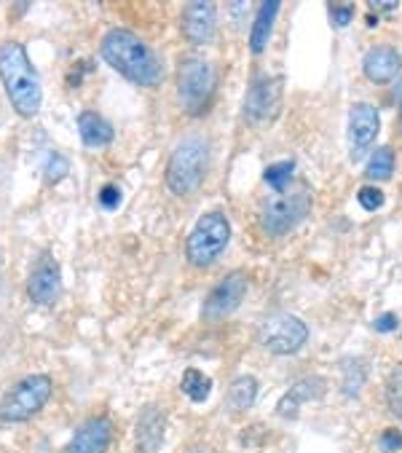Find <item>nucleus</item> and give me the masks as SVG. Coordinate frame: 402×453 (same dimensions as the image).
Masks as SVG:
<instances>
[{"instance_id": "nucleus-1", "label": "nucleus", "mask_w": 402, "mask_h": 453, "mask_svg": "<svg viewBox=\"0 0 402 453\" xmlns=\"http://www.w3.org/2000/svg\"><path fill=\"white\" fill-rule=\"evenodd\" d=\"M0 81L12 100V108L22 119H33L41 111L43 103V88L38 70L33 67L27 49L17 41H6L0 46Z\"/></svg>"}, {"instance_id": "nucleus-2", "label": "nucleus", "mask_w": 402, "mask_h": 453, "mask_svg": "<svg viewBox=\"0 0 402 453\" xmlns=\"http://www.w3.org/2000/svg\"><path fill=\"white\" fill-rule=\"evenodd\" d=\"M99 51H103V59L116 73H121L137 86H158L164 78V67L153 49L129 30H111L103 38Z\"/></svg>"}, {"instance_id": "nucleus-3", "label": "nucleus", "mask_w": 402, "mask_h": 453, "mask_svg": "<svg viewBox=\"0 0 402 453\" xmlns=\"http://www.w3.org/2000/svg\"><path fill=\"white\" fill-rule=\"evenodd\" d=\"M210 166V145L205 137H185L169 164H166V188L174 196H190L201 183H205V174Z\"/></svg>"}, {"instance_id": "nucleus-4", "label": "nucleus", "mask_w": 402, "mask_h": 453, "mask_svg": "<svg viewBox=\"0 0 402 453\" xmlns=\"http://www.w3.org/2000/svg\"><path fill=\"white\" fill-rule=\"evenodd\" d=\"M231 242V223L223 212L213 210V212H205L193 231L188 234V242H185V257L188 263H193L196 268H207L213 265L228 247Z\"/></svg>"}, {"instance_id": "nucleus-5", "label": "nucleus", "mask_w": 402, "mask_h": 453, "mask_svg": "<svg viewBox=\"0 0 402 453\" xmlns=\"http://www.w3.org/2000/svg\"><path fill=\"white\" fill-rule=\"evenodd\" d=\"M215 92V67L201 57H185L177 67V97L182 111H207Z\"/></svg>"}, {"instance_id": "nucleus-6", "label": "nucleus", "mask_w": 402, "mask_h": 453, "mask_svg": "<svg viewBox=\"0 0 402 453\" xmlns=\"http://www.w3.org/2000/svg\"><path fill=\"white\" fill-rule=\"evenodd\" d=\"M51 379L49 376H27L17 387L9 389V395L0 400V421L4 424H22L33 418L51 397Z\"/></svg>"}, {"instance_id": "nucleus-7", "label": "nucleus", "mask_w": 402, "mask_h": 453, "mask_svg": "<svg viewBox=\"0 0 402 453\" xmlns=\"http://www.w3.org/2000/svg\"><path fill=\"white\" fill-rule=\"evenodd\" d=\"M312 210V196L306 191H295V194H282L279 199H271L263 204L260 212V228L268 236H284L295 226L304 223V218Z\"/></svg>"}, {"instance_id": "nucleus-8", "label": "nucleus", "mask_w": 402, "mask_h": 453, "mask_svg": "<svg viewBox=\"0 0 402 453\" xmlns=\"http://www.w3.org/2000/svg\"><path fill=\"white\" fill-rule=\"evenodd\" d=\"M247 290H250L247 274H244V271H234V274H228L226 280H220L210 290L205 306H201V317H205L207 322H220V319L231 317L242 306Z\"/></svg>"}, {"instance_id": "nucleus-9", "label": "nucleus", "mask_w": 402, "mask_h": 453, "mask_svg": "<svg viewBox=\"0 0 402 453\" xmlns=\"http://www.w3.org/2000/svg\"><path fill=\"white\" fill-rule=\"evenodd\" d=\"M309 338V327L304 319H298L292 314H279L263 322L260 327V343L271 354H295Z\"/></svg>"}, {"instance_id": "nucleus-10", "label": "nucleus", "mask_w": 402, "mask_h": 453, "mask_svg": "<svg viewBox=\"0 0 402 453\" xmlns=\"http://www.w3.org/2000/svg\"><path fill=\"white\" fill-rule=\"evenodd\" d=\"M282 103V78H258L244 97V119L250 124H266L276 116Z\"/></svg>"}, {"instance_id": "nucleus-11", "label": "nucleus", "mask_w": 402, "mask_h": 453, "mask_svg": "<svg viewBox=\"0 0 402 453\" xmlns=\"http://www.w3.org/2000/svg\"><path fill=\"white\" fill-rule=\"evenodd\" d=\"M378 127H381V116L373 105L359 103L349 111V127H346V140H349V156L354 161H359L370 145L378 137Z\"/></svg>"}, {"instance_id": "nucleus-12", "label": "nucleus", "mask_w": 402, "mask_h": 453, "mask_svg": "<svg viewBox=\"0 0 402 453\" xmlns=\"http://www.w3.org/2000/svg\"><path fill=\"white\" fill-rule=\"evenodd\" d=\"M62 293V271L51 255H43L27 280V296L38 306H51Z\"/></svg>"}, {"instance_id": "nucleus-13", "label": "nucleus", "mask_w": 402, "mask_h": 453, "mask_svg": "<svg viewBox=\"0 0 402 453\" xmlns=\"http://www.w3.org/2000/svg\"><path fill=\"white\" fill-rule=\"evenodd\" d=\"M218 33V9L205 0H196L188 4L182 12V35L190 43H210Z\"/></svg>"}, {"instance_id": "nucleus-14", "label": "nucleus", "mask_w": 402, "mask_h": 453, "mask_svg": "<svg viewBox=\"0 0 402 453\" xmlns=\"http://www.w3.org/2000/svg\"><path fill=\"white\" fill-rule=\"evenodd\" d=\"M111 440L113 426L108 418H89L86 424H81V429L73 434L62 453H108Z\"/></svg>"}, {"instance_id": "nucleus-15", "label": "nucleus", "mask_w": 402, "mask_h": 453, "mask_svg": "<svg viewBox=\"0 0 402 453\" xmlns=\"http://www.w3.org/2000/svg\"><path fill=\"white\" fill-rule=\"evenodd\" d=\"M402 70V57L394 46H373L362 59V73L370 83H391Z\"/></svg>"}, {"instance_id": "nucleus-16", "label": "nucleus", "mask_w": 402, "mask_h": 453, "mask_svg": "<svg viewBox=\"0 0 402 453\" xmlns=\"http://www.w3.org/2000/svg\"><path fill=\"white\" fill-rule=\"evenodd\" d=\"M164 432H166V416L161 413V408L148 405L140 418H137V448L140 453H156L164 442Z\"/></svg>"}, {"instance_id": "nucleus-17", "label": "nucleus", "mask_w": 402, "mask_h": 453, "mask_svg": "<svg viewBox=\"0 0 402 453\" xmlns=\"http://www.w3.org/2000/svg\"><path fill=\"white\" fill-rule=\"evenodd\" d=\"M325 395V381L322 379H304V381H298L284 397H282V403H279V416H284V418H292L298 411H300V405L304 403H309V400H317V397H322Z\"/></svg>"}, {"instance_id": "nucleus-18", "label": "nucleus", "mask_w": 402, "mask_h": 453, "mask_svg": "<svg viewBox=\"0 0 402 453\" xmlns=\"http://www.w3.org/2000/svg\"><path fill=\"white\" fill-rule=\"evenodd\" d=\"M78 132H81V140H83L86 148H105L116 137L113 127L94 111H86V113L78 116Z\"/></svg>"}, {"instance_id": "nucleus-19", "label": "nucleus", "mask_w": 402, "mask_h": 453, "mask_svg": "<svg viewBox=\"0 0 402 453\" xmlns=\"http://www.w3.org/2000/svg\"><path fill=\"white\" fill-rule=\"evenodd\" d=\"M276 14H279V4L274 0H266V4L258 6V17L252 22V30H250V49L252 54H260L271 38V30H274V22H276Z\"/></svg>"}, {"instance_id": "nucleus-20", "label": "nucleus", "mask_w": 402, "mask_h": 453, "mask_svg": "<svg viewBox=\"0 0 402 453\" xmlns=\"http://www.w3.org/2000/svg\"><path fill=\"white\" fill-rule=\"evenodd\" d=\"M258 397V379L252 376H242L231 384L228 389V411L239 413V411H247Z\"/></svg>"}, {"instance_id": "nucleus-21", "label": "nucleus", "mask_w": 402, "mask_h": 453, "mask_svg": "<svg viewBox=\"0 0 402 453\" xmlns=\"http://www.w3.org/2000/svg\"><path fill=\"white\" fill-rule=\"evenodd\" d=\"M180 389H182V395H185L188 400H193V403H205V400L210 397V392H213V379L205 376L201 371H196V368H188V371L182 373Z\"/></svg>"}, {"instance_id": "nucleus-22", "label": "nucleus", "mask_w": 402, "mask_h": 453, "mask_svg": "<svg viewBox=\"0 0 402 453\" xmlns=\"http://www.w3.org/2000/svg\"><path fill=\"white\" fill-rule=\"evenodd\" d=\"M394 166H397L394 150H391L389 145H381V148L370 156L365 174H367L370 180H381V183H383V180H389V177L394 174Z\"/></svg>"}, {"instance_id": "nucleus-23", "label": "nucleus", "mask_w": 402, "mask_h": 453, "mask_svg": "<svg viewBox=\"0 0 402 453\" xmlns=\"http://www.w3.org/2000/svg\"><path fill=\"white\" fill-rule=\"evenodd\" d=\"M295 174V161H279V164H271L263 177H266V183L276 191V194H284V188L290 186V180Z\"/></svg>"}, {"instance_id": "nucleus-24", "label": "nucleus", "mask_w": 402, "mask_h": 453, "mask_svg": "<svg viewBox=\"0 0 402 453\" xmlns=\"http://www.w3.org/2000/svg\"><path fill=\"white\" fill-rule=\"evenodd\" d=\"M386 400H389V408L391 413L402 421V365H397L389 376V384H386Z\"/></svg>"}, {"instance_id": "nucleus-25", "label": "nucleus", "mask_w": 402, "mask_h": 453, "mask_svg": "<svg viewBox=\"0 0 402 453\" xmlns=\"http://www.w3.org/2000/svg\"><path fill=\"white\" fill-rule=\"evenodd\" d=\"M67 172H70V161L65 156H59V153H51L49 161H46V183L49 186L59 183V180L67 177Z\"/></svg>"}, {"instance_id": "nucleus-26", "label": "nucleus", "mask_w": 402, "mask_h": 453, "mask_svg": "<svg viewBox=\"0 0 402 453\" xmlns=\"http://www.w3.org/2000/svg\"><path fill=\"white\" fill-rule=\"evenodd\" d=\"M357 202H359V207H362V210L375 212V210H381V207H383V191H381V188H373V186H365V188H359Z\"/></svg>"}, {"instance_id": "nucleus-27", "label": "nucleus", "mask_w": 402, "mask_h": 453, "mask_svg": "<svg viewBox=\"0 0 402 453\" xmlns=\"http://www.w3.org/2000/svg\"><path fill=\"white\" fill-rule=\"evenodd\" d=\"M99 204H103V210H116L121 204V188L108 183L99 188Z\"/></svg>"}, {"instance_id": "nucleus-28", "label": "nucleus", "mask_w": 402, "mask_h": 453, "mask_svg": "<svg viewBox=\"0 0 402 453\" xmlns=\"http://www.w3.org/2000/svg\"><path fill=\"white\" fill-rule=\"evenodd\" d=\"M330 14H333L336 27H346L354 19V6L352 4H330Z\"/></svg>"}, {"instance_id": "nucleus-29", "label": "nucleus", "mask_w": 402, "mask_h": 453, "mask_svg": "<svg viewBox=\"0 0 402 453\" xmlns=\"http://www.w3.org/2000/svg\"><path fill=\"white\" fill-rule=\"evenodd\" d=\"M378 442H381V450H386V453H397V450L402 448V432H399V429H383Z\"/></svg>"}, {"instance_id": "nucleus-30", "label": "nucleus", "mask_w": 402, "mask_h": 453, "mask_svg": "<svg viewBox=\"0 0 402 453\" xmlns=\"http://www.w3.org/2000/svg\"><path fill=\"white\" fill-rule=\"evenodd\" d=\"M373 327H375L378 333H391V330H397V317H394V314H381V317L373 322Z\"/></svg>"}, {"instance_id": "nucleus-31", "label": "nucleus", "mask_w": 402, "mask_h": 453, "mask_svg": "<svg viewBox=\"0 0 402 453\" xmlns=\"http://www.w3.org/2000/svg\"><path fill=\"white\" fill-rule=\"evenodd\" d=\"M370 9H375V12H394V9H397V4H394V0H391V4H375V0H373Z\"/></svg>"}, {"instance_id": "nucleus-32", "label": "nucleus", "mask_w": 402, "mask_h": 453, "mask_svg": "<svg viewBox=\"0 0 402 453\" xmlns=\"http://www.w3.org/2000/svg\"><path fill=\"white\" fill-rule=\"evenodd\" d=\"M190 453H210V450H205V448H193Z\"/></svg>"}, {"instance_id": "nucleus-33", "label": "nucleus", "mask_w": 402, "mask_h": 453, "mask_svg": "<svg viewBox=\"0 0 402 453\" xmlns=\"http://www.w3.org/2000/svg\"><path fill=\"white\" fill-rule=\"evenodd\" d=\"M399 127H402V103H399Z\"/></svg>"}]
</instances>
